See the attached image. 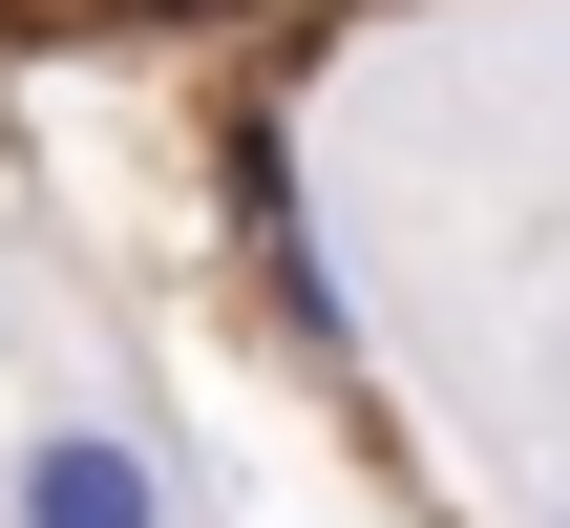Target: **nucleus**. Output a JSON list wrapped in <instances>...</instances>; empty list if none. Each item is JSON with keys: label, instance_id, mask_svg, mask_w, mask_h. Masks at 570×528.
Masks as SVG:
<instances>
[{"label": "nucleus", "instance_id": "1", "mask_svg": "<svg viewBox=\"0 0 570 528\" xmlns=\"http://www.w3.org/2000/svg\"><path fill=\"white\" fill-rule=\"evenodd\" d=\"M21 528H169V487H148V444L63 423V444H21Z\"/></svg>", "mask_w": 570, "mask_h": 528}]
</instances>
